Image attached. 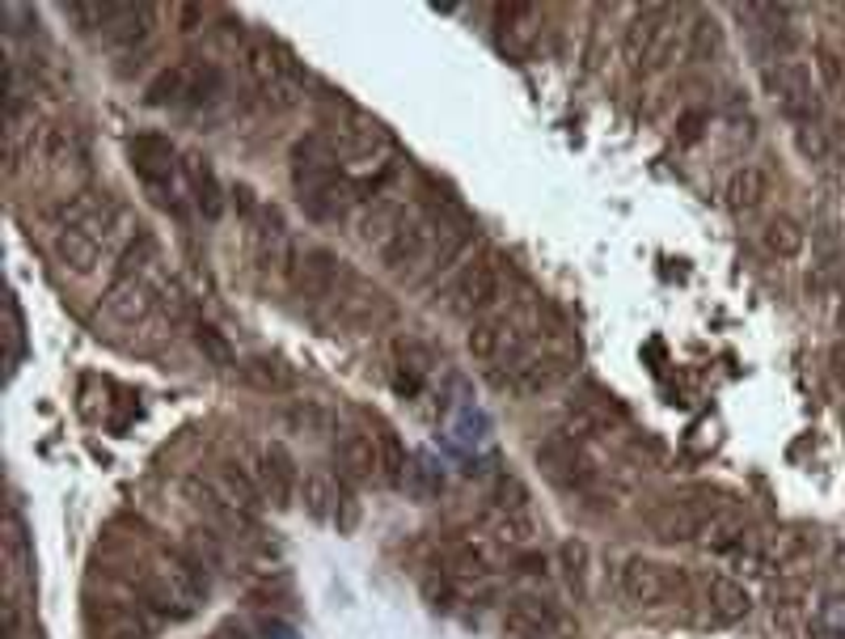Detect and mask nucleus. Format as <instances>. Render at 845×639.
Masks as SVG:
<instances>
[{"label":"nucleus","instance_id":"423d86ee","mask_svg":"<svg viewBox=\"0 0 845 639\" xmlns=\"http://www.w3.org/2000/svg\"><path fill=\"white\" fill-rule=\"evenodd\" d=\"M250 479H254L258 496L267 500L270 509H288V504H292V491H297V466H292V458H288V449H283V444H270V449H263V453L254 458Z\"/></svg>","mask_w":845,"mask_h":639},{"label":"nucleus","instance_id":"2eb2a0df","mask_svg":"<svg viewBox=\"0 0 845 639\" xmlns=\"http://www.w3.org/2000/svg\"><path fill=\"white\" fill-rule=\"evenodd\" d=\"M503 631L512 639H541L554 631V610L538 598H516L503 614Z\"/></svg>","mask_w":845,"mask_h":639},{"label":"nucleus","instance_id":"0eeeda50","mask_svg":"<svg viewBox=\"0 0 845 639\" xmlns=\"http://www.w3.org/2000/svg\"><path fill=\"white\" fill-rule=\"evenodd\" d=\"M339 267H343V263H339L330 250H321V246L297 254V267H292V288H297V297H301V301H326V297L335 292V284H339Z\"/></svg>","mask_w":845,"mask_h":639},{"label":"nucleus","instance_id":"4468645a","mask_svg":"<svg viewBox=\"0 0 845 639\" xmlns=\"http://www.w3.org/2000/svg\"><path fill=\"white\" fill-rule=\"evenodd\" d=\"M51 250H55L60 267H68L77 276L93 272V263L102 259V241H98V234H89V229H55Z\"/></svg>","mask_w":845,"mask_h":639},{"label":"nucleus","instance_id":"39448f33","mask_svg":"<svg viewBox=\"0 0 845 639\" xmlns=\"http://www.w3.org/2000/svg\"><path fill=\"white\" fill-rule=\"evenodd\" d=\"M766 89L778 98V106L799 123V127H804V123H820V98H816V89H811V80H807L804 64H795V60L769 64Z\"/></svg>","mask_w":845,"mask_h":639},{"label":"nucleus","instance_id":"473e14b6","mask_svg":"<svg viewBox=\"0 0 845 639\" xmlns=\"http://www.w3.org/2000/svg\"><path fill=\"white\" fill-rule=\"evenodd\" d=\"M697 127H702V115H690V120H685V140L697 136Z\"/></svg>","mask_w":845,"mask_h":639},{"label":"nucleus","instance_id":"ddd939ff","mask_svg":"<svg viewBox=\"0 0 845 639\" xmlns=\"http://www.w3.org/2000/svg\"><path fill=\"white\" fill-rule=\"evenodd\" d=\"M339 466L351 483H368L381 475V449H377V437L373 433H360L351 428L339 437Z\"/></svg>","mask_w":845,"mask_h":639},{"label":"nucleus","instance_id":"393cba45","mask_svg":"<svg viewBox=\"0 0 845 639\" xmlns=\"http://www.w3.org/2000/svg\"><path fill=\"white\" fill-rule=\"evenodd\" d=\"M377 449H381V479L389 483V487H402V479H406V466H411L402 437H398V433H389V428H381V433H377Z\"/></svg>","mask_w":845,"mask_h":639},{"label":"nucleus","instance_id":"9b49d317","mask_svg":"<svg viewBox=\"0 0 845 639\" xmlns=\"http://www.w3.org/2000/svg\"><path fill=\"white\" fill-rule=\"evenodd\" d=\"M538 462H541V471L558 483V487H579V491H583V487L592 483V466L583 462L576 440L554 437L550 444H541L538 449Z\"/></svg>","mask_w":845,"mask_h":639},{"label":"nucleus","instance_id":"2f4dec72","mask_svg":"<svg viewBox=\"0 0 845 639\" xmlns=\"http://www.w3.org/2000/svg\"><path fill=\"white\" fill-rule=\"evenodd\" d=\"M212 639H245V627H237V623H225V627H220V631H216Z\"/></svg>","mask_w":845,"mask_h":639},{"label":"nucleus","instance_id":"aec40b11","mask_svg":"<svg viewBox=\"0 0 845 639\" xmlns=\"http://www.w3.org/2000/svg\"><path fill=\"white\" fill-rule=\"evenodd\" d=\"M706 598H710V610H715V618L719 623H735V618H744L748 614V589L744 585H735V580H723V576H715L710 585H706Z\"/></svg>","mask_w":845,"mask_h":639},{"label":"nucleus","instance_id":"6e6552de","mask_svg":"<svg viewBox=\"0 0 845 639\" xmlns=\"http://www.w3.org/2000/svg\"><path fill=\"white\" fill-rule=\"evenodd\" d=\"M127 153L136 161V174L144 178V187L165 191V187L174 183V145H169L161 131H140V136H131Z\"/></svg>","mask_w":845,"mask_h":639},{"label":"nucleus","instance_id":"5701e85b","mask_svg":"<svg viewBox=\"0 0 845 639\" xmlns=\"http://www.w3.org/2000/svg\"><path fill=\"white\" fill-rule=\"evenodd\" d=\"M402 487H406V496H415V500L427 504V500H436V496L444 491V475H440V466H436L431 458H411Z\"/></svg>","mask_w":845,"mask_h":639},{"label":"nucleus","instance_id":"c85d7f7f","mask_svg":"<svg viewBox=\"0 0 845 639\" xmlns=\"http://www.w3.org/2000/svg\"><path fill=\"white\" fill-rule=\"evenodd\" d=\"M795 145H799V153H804L807 161L824 158V131H820L816 123H804V127L795 131Z\"/></svg>","mask_w":845,"mask_h":639},{"label":"nucleus","instance_id":"f3484780","mask_svg":"<svg viewBox=\"0 0 845 639\" xmlns=\"http://www.w3.org/2000/svg\"><path fill=\"white\" fill-rule=\"evenodd\" d=\"M144 102L149 106H182L191 102V64H174L165 73H156L144 89Z\"/></svg>","mask_w":845,"mask_h":639},{"label":"nucleus","instance_id":"4be33fe9","mask_svg":"<svg viewBox=\"0 0 845 639\" xmlns=\"http://www.w3.org/2000/svg\"><path fill=\"white\" fill-rule=\"evenodd\" d=\"M191 191H194V203H199V212L207 216V221H216L220 212H225V191H220V183H216V174H212V165L207 161H191Z\"/></svg>","mask_w":845,"mask_h":639},{"label":"nucleus","instance_id":"f03ea898","mask_svg":"<svg viewBox=\"0 0 845 639\" xmlns=\"http://www.w3.org/2000/svg\"><path fill=\"white\" fill-rule=\"evenodd\" d=\"M140 593L165 618H191L199 610V601L207 598V580H203V567L194 560L174 555V560H165L156 572L144 576Z\"/></svg>","mask_w":845,"mask_h":639},{"label":"nucleus","instance_id":"a878e982","mask_svg":"<svg viewBox=\"0 0 845 639\" xmlns=\"http://www.w3.org/2000/svg\"><path fill=\"white\" fill-rule=\"evenodd\" d=\"M194 343H199V352H203V356H212L216 364H229L232 360L229 339H225L216 326H207V322H199V326H194Z\"/></svg>","mask_w":845,"mask_h":639},{"label":"nucleus","instance_id":"f257e3e1","mask_svg":"<svg viewBox=\"0 0 845 639\" xmlns=\"http://www.w3.org/2000/svg\"><path fill=\"white\" fill-rule=\"evenodd\" d=\"M292 187H297L301 208L313 221H339L343 216L351 187L339 174V153L326 136L297 140V149H292Z\"/></svg>","mask_w":845,"mask_h":639},{"label":"nucleus","instance_id":"a211bd4d","mask_svg":"<svg viewBox=\"0 0 845 639\" xmlns=\"http://www.w3.org/2000/svg\"><path fill=\"white\" fill-rule=\"evenodd\" d=\"M652 529L659 542H690L702 529V513H693L690 504H668L652 517Z\"/></svg>","mask_w":845,"mask_h":639},{"label":"nucleus","instance_id":"f704fd0d","mask_svg":"<svg viewBox=\"0 0 845 639\" xmlns=\"http://www.w3.org/2000/svg\"><path fill=\"white\" fill-rule=\"evenodd\" d=\"M842 288H845V280H842Z\"/></svg>","mask_w":845,"mask_h":639},{"label":"nucleus","instance_id":"b1692460","mask_svg":"<svg viewBox=\"0 0 845 639\" xmlns=\"http://www.w3.org/2000/svg\"><path fill=\"white\" fill-rule=\"evenodd\" d=\"M769 254H778V259H795L799 250H804V229L791 221V216H773L766 225V234H761Z\"/></svg>","mask_w":845,"mask_h":639},{"label":"nucleus","instance_id":"20e7f679","mask_svg":"<svg viewBox=\"0 0 845 639\" xmlns=\"http://www.w3.org/2000/svg\"><path fill=\"white\" fill-rule=\"evenodd\" d=\"M495 301H500V259H495V254L469 263L462 276L453 280V288H449V310H453L457 318L487 314Z\"/></svg>","mask_w":845,"mask_h":639},{"label":"nucleus","instance_id":"c756f323","mask_svg":"<svg viewBox=\"0 0 845 639\" xmlns=\"http://www.w3.org/2000/svg\"><path fill=\"white\" fill-rule=\"evenodd\" d=\"M422 593H427V601H431V605H436V610H440V605H444V601L453 598V589H449V585H444V580H440V585H436V580H427V585H422Z\"/></svg>","mask_w":845,"mask_h":639},{"label":"nucleus","instance_id":"412c9836","mask_svg":"<svg viewBox=\"0 0 845 639\" xmlns=\"http://www.w3.org/2000/svg\"><path fill=\"white\" fill-rule=\"evenodd\" d=\"M153 22V9L149 4H111V17H106V35L115 42L140 39Z\"/></svg>","mask_w":845,"mask_h":639},{"label":"nucleus","instance_id":"1a4fd4ad","mask_svg":"<svg viewBox=\"0 0 845 639\" xmlns=\"http://www.w3.org/2000/svg\"><path fill=\"white\" fill-rule=\"evenodd\" d=\"M465 348H469V356L474 360L495 364V360L520 356V352H525V339L516 335V322L512 318H482V322H474Z\"/></svg>","mask_w":845,"mask_h":639},{"label":"nucleus","instance_id":"dca6fc26","mask_svg":"<svg viewBox=\"0 0 845 639\" xmlns=\"http://www.w3.org/2000/svg\"><path fill=\"white\" fill-rule=\"evenodd\" d=\"M766 191H769V178L761 165H740L728 183H723V200H728L731 212H753L757 203L766 200Z\"/></svg>","mask_w":845,"mask_h":639},{"label":"nucleus","instance_id":"7c9ffc66","mask_svg":"<svg viewBox=\"0 0 845 639\" xmlns=\"http://www.w3.org/2000/svg\"><path fill=\"white\" fill-rule=\"evenodd\" d=\"M178 17H182V26H187V30H194V22L203 17V9H199V4H182V9H178Z\"/></svg>","mask_w":845,"mask_h":639},{"label":"nucleus","instance_id":"bb28decb","mask_svg":"<svg viewBox=\"0 0 845 639\" xmlns=\"http://www.w3.org/2000/svg\"><path fill=\"white\" fill-rule=\"evenodd\" d=\"M245 377H250V381H258L263 390H288V386H292V373H283L275 360H250Z\"/></svg>","mask_w":845,"mask_h":639},{"label":"nucleus","instance_id":"cd10ccee","mask_svg":"<svg viewBox=\"0 0 845 639\" xmlns=\"http://www.w3.org/2000/svg\"><path fill=\"white\" fill-rule=\"evenodd\" d=\"M816 73H820V80H824L829 89H842V85H845L842 60H837L829 47H816Z\"/></svg>","mask_w":845,"mask_h":639},{"label":"nucleus","instance_id":"7ed1b4c3","mask_svg":"<svg viewBox=\"0 0 845 639\" xmlns=\"http://www.w3.org/2000/svg\"><path fill=\"white\" fill-rule=\"evenodd\" d=\"M672 42H677V26H672V17L664 13V9H647V13H639L634 22H630V30H626V39H621V55H626V64L630 68H664L668 64V55H672Z\"/></svg>","mask_w":845,"mask_h":639},{"label":"nucleus","instance_id":"72a5a7b5","mask_svg":"<svg viewBox=\"0 0 845 639\" xmlns=\"http://www.w3.org/2000/svg\"><path fill=\"white\" fill-rule=\"evenodd\" d=\"M837 322H842V348H845V310H842V318H837Z\"/></svg>","mask_w":845,"mask_h":639},{"label":"nucleus","instance_id":"9d476101","mask_svg":"<svg viewBox=\"0 0 845 639\" xmlns=\"http://www.w3.org/2000/svg\"><path fill=\"white\" fill-rule=\"evenodd\" d=\"M301 500H305V509L313 517L335 521L339 529L355 525V504H351V496L330 475H308L305 487H301Z\"/></svg>","mask_w":845,"mask_h":639},{"label":"nucleus","instance_id":"6ab92c4d","mask_svg":"<svg viewBox=\"0 0 845 639\" xmlns=\"http://www.w3.org/2000/svg\"><path fill=\"white\" fill-rule=\"evenodd\" d=\"M533 521L525 517V513H503V509H491L487 513V538L491 542H500V547H512V551H520V547H529L533 542Z\"/></svg>","mask_w":845,"mask_h":639},{"label":"nucleus","instance_id":"f8f14e48","mask_svg":"<svg viewBox=\"0 0 845 639\" xmlns=\"http://www.w3.org/2000/svg\"><path fill=\"white\" fill-rule=\"evenodd\" d=\"M617 585H621L626 601H634V605H655V601L668 598V589H672L668 585V572L652 560H626Z\"/></svg>","mask_w":845,"mask_h":639}]
</instances>
